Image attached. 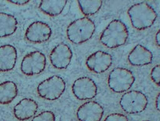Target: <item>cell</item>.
<instances>
[{
	"mask_svg": "<svg viewBox=\"0 0 160 121\" xmlns=\"http://www.w3.org/2000/svg\"><path fill=\"white\" fill-rule=\"evenodd\" d=\"M72 90L75 97L81 101L93 99L98 94L96 83L87 76L77 79L73 83Z\"/></svg>",
	"mask_w": 160,
	"mask_h": 121,
	"instance_id": "8",
	"label": "cell"
},
{
	"mask_svg": "<svg viewBox=\"0 0 160 121\" xmlns=\"http://www.w3.org/2000/svg\"><path fill=\"white\" fill-rule=\"evenodd\" d=\"M143 121H150V120H143Z\"/></svg>",
	"mask_w": 160,
	"mask_h": 121,
	"instance_id": "26",
	"label": "cell"
},
{
	"mask_svg": "<svg viewBox=\"0 0 160 121\" xmlns=\"http://www.w3.org/2000/svg\"><path fill=\"white\" fill-rule=\"evenodd\" d=\"M9 2L13 4H17V5H24L30 1L29 0H10Z\"/></svg>",
	"mask_w": 160,
	"mask_h": 121,
	"instance_id": "23",
	"label": "cell"
},
{
	"mask_svg": "<svg viewBox=\"0 0 160 121\" xmlns=\"http://www.w3.org/2000/svg\"><path fill=\"white\" fill-rule=\"evenodd\" d=\"M18 22L14 16L0 12V38L13 35L18 29Z\"/></svg>",
	"mask_w": 160,
	"mask_h": 121,
	"instance_id": "16",
	"label": "cell"
},
{
	"mask_svg": "<svg viewBox=\"0 0 160 121\" xmlns=\"http://www.w3.org/2000/svg\"><path fill=\"white\" fill-rule=\"evenodd\" d=\"M38 104L31 98H24L20 101L13 108L14 116L21 121L31 119L38 111Z\"/></svg>",
	"mask_w": 160,
	"mask_h": 121,
	"instance_id": "13",
	"label": "cell"
},
{
	"mask_svg": "<svg viewBox=\"0 0 160 121\" xmlns=\"http://www.w3.org/2000/svg\"><path fill=\"white\" fill-rule=\"evenodd\" d=\"M155 41H156V44L158 47L160 46V31L158 30L156 33V36H155Z\"/></svg>",
	"mask_w": 160,
	"mask_h": 121,
	"instance_id": "24",
	"label": "cell"
},
{
	"mask_svg": "<svg viewBox=\"0 0 160 121\" xmlns=\"http://www.w3.org/2000/svg\"><path fill=\"white\" fill-rule=\"evenodd\" d=\"M78 7L80 10L82 11L86 16L93 15L98 13L102 6V1L97 0V1H78Z\"/></svg>",
	"mask_w": 160,
	"mask_h": 121,
	"instance_id": "19",
	"label": "cell"
},
{
	"mask_svg": "<svg viewBox=\"0 0 160 121\" xmlns=\"http://www.w3.org/2000/svg\"><path fill=\"white\" fill-rule=\"evenodd\" d=\"M52 30L50 25L42 21H35L28 27L25 38L28 41L34 43H42L50 39Z\"/></svg>",
	"mask_w": 160,
	"mask_h": 121,
	"instance_id": "9",
	"label": "cell"
},
{
	"mask_svg": "<svg viewBox=\"0 0 160 121\" xmlns=\"http://www.w3.org/2000/svg\"><path fill=\"white\" fill-rule=\"evenodd\" d=\"M76 115L79 121H101L104 115V108L98 102L90 101L79 106Z\"/></svg>",
	"mask_w": 160,
	"mask_h": 121,
	"instance_id": "12",
	"label": "cell"
},
{
	"mask_svg": "<svg viewBox=\"0 0 160 121\" xmlns=\"http://www.w3.org/2000/svg\"><path fill=\"white\" fill-rule=\"evenodd\" d=\"M134 81L135 77L130 70L125 68H115L109 74L108 84L114 92L123 93L131 88Z\"/></svg>",
	"mask_w": 160,
	"mask_h": 121,
	"instance_id": "4",
	"label": "cell"
},
{
	"mask_svg": "<svg viewBox=\"0 0 160 121\" xmlns=\"http://www.w3.org/2000/svg\"><path fill=\"white\" fill-rule=\"evenodd\" d=\"M56 117H55L54 113L50 111H44L42 112L39 114L36 115L32 121H55Z\"/></svg>",
	"mask_w": 160,
	"mask_h": 121,
	"instance_id": "20",
	"label": "cell"
},
{
	"mask_svg": "<svg viewBox=\"0 0 160 121\" xmlns=\"http://www.w3.org/2000/svg\"><path fill=\"white\" fill-rule=\"evenodd\" d=\"M95 32V24L89 18H81L72 21L67 28V36L75 44H82L91 39Z\"/></svg>",
	"mask_w": 160,
	"mask_h": 121,
	"instance_id": "3",
	"label": "cell"
},
{
	"mask_svg": "<svg viewBox=\"0 0 160 121\" xmlns=\"http://www.w3.org/2000/svg\"><path fill=\"white\" fill-rule=\"evenodd\" d=\"M156 108L158 111L160 110V94H158L156 98Z\"/></svg>",
	"mask_w": 160,
	"mask_h": 121,
	"instance_id": "25",
	"label": "cell"
},
{
	"mask_svg": "<svg viewBox=\"0 0 160 121\" xmlns=\"http://www.w3.org/2000/svg\"><path fill=\"white\" fill-rule=\"evenodd\" d=\"M129 37V31L127 25L120 20L111 21L102 32L100 41L108 48L119 47L127 43Z\"/></svg>",
	"mask_w": 160,
	"mask_h": 121,
	"instance_id": "1",
	"label": "cell"
},
{
	"mask_svg": "<svg viewBox=\"0 0 160 121\" xmlns=\"http://www.w3.org/2000/svg\"><path fill=\"white\" fill-rule=\"evenodd\" d=\"M153 54L148 49L142 45L135 46L128 55V61L134 66H144L152 62Z\"/></svg>",
	"mask_w": 160,
	"mask_h": 121,
	"instance_id": "15",
	"label": "cell"
},
{
	"mask_svg": "<svg viewBox=\"0 0 160 121\" xmlns=\"http://www.w3.org/2000/svg\"><path fill=\"white\" fill-rule=\"evenodd\" d=\"M104 121H129L128 118L121 113H112L105 118Z\"/></svg>",
	"mask_w": 160,
	"mask_h": 121,
	"instance_id": "22",
	"label": "cell"
},
{
	"mask_svg": "<svg viewBox=\"0 0 160 121\" xmlns=\"http://www.w3.org/2000/svg\"><path fill=\"white\" fill-rule=\"evenodd\" d=\"M65 82L58 76H53L42 81L37 87L38 94L49 101H55L60 98L65 90Z\"/></svg>",
	"mask_w": 160,
	"mask_h": 121,
	"instance_id": "5",
	"label": "cell"
},
{
	"mask_svg": "<svg viewBox=\"0 0 160 121\" xmlns=\"http://www.w3.org/2000/svg\"><path fill=\"white\" fill-rule=\"evenodd\" d=\"M18 94V86L13 81L0 83V104L7 105L14 100Z\"/></svg>",
	"mask_w": 160,
	"mask_h": 121,
	"instance_id": "17",
	"label": "cell"
},
{
	"mask_svg": "<svg viewBox=\"0 0 160 121\" xmlns=\"http://www.w3.org/2000/svg\"><path fill=\"white\" fill-rule=\"evenodd\" d=\"M18 52L13 46L6 44L0 47V72L13 69L17 62Z\"/></svg>",
	"mask_w": 160,
	"mask_h": 121,
	"instance_id": "14",
	"label": "cell"
},
{
	"mask_svg": "<svg viewBox=\"0 0 160 121\" xmlns=\"http://www.w3.org/2000/svg\"><path fill=\"white\" fill-rule=\"evenodd\" d=\"M47 65V58L40 51H33L28 53L23 58L21 70L28 76H35L42 73Z\"/></svg>",
	"mask_w": 160,
	"mask_h": 121,
	"instance_id": "7",
	"label": "cell"
},
{
	"mask_svg": "<svg viewBox=\"0 0 160 121\" xmlns=\"http://www.w3.org/2000/svg\"><path fill=\"white\" fill-rule=\"evenodd\" d=\"M151 79L158 87L160 85V65H157L151 71Z\"/></svg>",
	"mask_w": 160,
	"mask_h": 121,
	"instance_id": "21",
	"label": "cell"
},
{
	"mask_svg": "<svg viewBox=\"0 0 160 121\" xmlns=\"http://www.w3.org/2000/svg\"><path fill=\"white\" fill-rule=\"evenodd\" d=\"M130 21L137 30H144L150 28L157 18L155 10L145 2L139 3L129 8L128 12Z\"/></svg>",
	"mask_w": 160,
	"mask_h": 121,
	"instance_id": "2",
	"label": "cell"
},
{
	"mask_svg": "<svg viewBox=\"0 0 160 121\" xmlns=\"http://www.w3.org/2000/svg\"><path fill=\"white\" fill-rule=\"evenodd\" d=\"M72 58V51L70 47L64 43L57 45L50 54L51 65L58 69H64L69 66Z\"/></svg>",
	"mask_w": 160,
	"mask_h": 121,
	"instance_id": "11",
	"label": "cell"
},
{
	"mask_svg": "<svg viewBox=\"0 0 160 121\" xmlns=\"http://www.w3.org/2000/svg\"><path fill=\"white\" fill-rule=\"evenodd\" d=\"M148 98L144 93L138 90H130L122 96L119 105L128 114H136L144 112L147 108Z\"/></svg>",
	"mask_w": 160,
	"mask_h": 121,
	"instance_id": "6",
	"label": "cell"
},
{
	"mask_svg": "<svg viewBox=\"0 0 160 121\" xmlns=\"http://www.w3.org/2000/svg\"><path fill=\"white\" fill-rule=\"evenodd\" d=\"M68 1L58 0V1H51V0H42L40 1L39 9L46 14L50 17H55L61 14L64 10Z\"/></svg>",
	"mask_w": 160,
	"mask_h": 121,
	"instance_id": "18",
	"label": "cell"
},
{
	"mask_svg": "<svg viewBox=\"0 0 160 121\" xmlns=\"http://www.w3.org/2000/svg\"><path fill=\"white\" fill-rule=\"evenodd\" d=\"M112 62L113 59L110 53L98 50L87 58L86 65L90 71L99 74L107 71L112 66Z\"/></svg>",
	"mask_w": 160,
	"mask_h": 121,
	"instance_id": "10",
	"label": "cell"
}]
</instances>
